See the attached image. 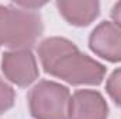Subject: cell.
Masks as SVG:
<instances>
[{
  "label": "cell",
  "instance_id": "cell-6",
  "mask_svg": "<svg viewBox=\"0 0 121 119\" xmlns=\"http://www.w3.org/2000/svg\"><path fill=\"white\" fill-rule=\"evenodd\" d=\"M108 105L97 90H78L68 105V119H107Z\"/></svg>",
  "mask_w": 121,
  "mask_h": 119
},
{
  "label": "cell",
  "instance_id": "cell-2",
  "mask_svg": "<svg viewBox=\"0 0 121 119\" xmlns=\"http://www.w3.org/2000/svg\"><path fill=\"white\" fill-rule=\"evenodd\" d=\"M44 24L38 11L0 4V48L30 49L42 35Z\"/></svg>",
  "mask_w": 121,
  "mask_h": 119
},
{
  "label": "cell",
  "instance_id": "cell-10",
  "mask_svg": "<svg viewBox=\"0 0 121 119\" xmlns=\"http://www.w3.org/2000/svg\"><path fill=\"white\" fill-rule=\"evenodd\" d=\"M110 16H111L114 24L121 28V1L116 3V4L113 6V8H111V11H110Z\"/></svg>",
  "mask_w": 121,
  "mask_h": 119
},
{
  "label": "cell",
  "instance_id": "cell-1",
  "mask_svg": "<svg viewBox=\"0 0 121 119\" xmlns=\"http://www.w3.org/2000/svg\"><path fill=\"white\" fill-rule=\"evenodd\" d=\"M38 56L47 74L72 86H99L107 73L104 64L82 53L72 41L63 36L45 38L38 45Z\"/></svg>",
  "mask_w": 121,
  "mask_h": 119
},
{
  "label": "cell",
  "instance_id": "cell-5",
  "mask_svg": "<svg viewBox=\"0 0 121 119\" xmlns=\"http://www.w3.org/2000/svg\"><path fill=\"white\" fill-rule=\"evenodd\" d=\"M89 49L110 63L121 62V28L111 21H101L89 35Z\"/></svg>",
  "mask_w": 121,
  "mask_h": 119
},
{
  "label": "cell",
  "instance_id": "cell-3",
  "mask_svg": "<svg viewBox=\"0 0 121 119\" xmlns=\"http://www.w3.org/2000/svg\"><path fill=\"white\" fill-rule=\"evenodd\" d=\"M70 91L52 80L38 81L28 92V108L34 119H68Z\"/></svg>",
  "mask_w": 121,
  "mask_h": 119
},
{
  "label": "cell",
  "instance_id": "cell-9",
  "mask_svg": "<svg viewBox=\"0 0 121 119\" xmlns=\"http://www.w3.org/2000/svg\"><path fill=\"white\" fill-rule=\"evenodd\" d=\"M16 102V91L0 77V114L11 109Z\"/></svg>",
  "mask_w": 121,
  "mask_h": 119
},
{
  "label": "cell",
  "instance_id": "cell-7",
  "mask_svg": "<svg viewBox=\"0 0 121 119\" xmlns=\"http://www.w3.org/2000/svg\"><path fill=\"white\" fill-rule=\"evenodd\" d=\"M55 6L68 24L75 27H87L100 16V3L96 0H58Z\"/></svg>",
  "mask_w": 121,
  "mask_h": 119
},
{
  "label": "cell",
  "instance_id": "cell-8",
  "mask_svg": "<svg viewBox=\"0 0 121 119\" xmlns=\"http://www.w3.org/2000/svg\"><path fill=\"white\" fill-rule=\"evenodd\" d=\"M106 91L114 104L121 108V67L116 69L106 81Z\"/></svg>",
  "mask_w": 121,
  "mask_h": 119
},
{
  "label": "cell",
  "instance_id": "cell-4",
  "mask_svg": "<svg viewBox=\"0 0 121 119\" xmlns=\"http://www.w3.org/2000/svg\"><path fill=\"white\" fill-rule=\"evenodd\" d=\"M1 71L10 83L18 87H28L39 76L37 59L30 49L4 52L1 56Z\"/></svg>",
  "mask_w": 121,
  "mask_h": 119
}]
</instances>
